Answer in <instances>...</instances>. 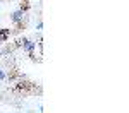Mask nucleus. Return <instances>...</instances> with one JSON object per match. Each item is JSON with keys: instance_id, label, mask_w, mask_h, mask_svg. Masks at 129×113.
<instances>
[{"instance_id": "3", "label": "nucleus", "mask_w": 129, "mask_h": 113, "mask_svg": "<svg viewBox=\"0 0 129 113\" xmlns=\"http://www.w3.org/2000/svg\"><path fill=\"white\" fill-rule=\"evenodd\" d=\"M10 33H12V31H10L9 28H4V29H0V43H5V41L9 40Z\"/></svg>"}, {"instance_id": "4", "label": "nucleus", "mask_w": 129, "mask_h": 113, "mask_svg": "<svg viewBox=\"0 0 129 113\" xmlns=\"http://www.w3.org/2000/svg\"><path fill=\"white\" fill-rule=\"evenodd\" d=\"M7 79V74L4 72V69H0V81H5Z\"/></svg>"}, {"instance_id": "5", "label": "nucleus", "mask_w": 129, "mask_h": 113, "mask_svg": "<svg viewBox=\"0 0 129 113\" xmlns=\"http://www.w3.org/2000/svg\"><path fill=\"white\" fill-rule=\"evenodd\" d=\"M41 29H43V22H41V21H38V22H36V31L40 33Z\"/></svg>"}, {"instance_id": "2", "label": "nucleus", "mask_w": 129, "mask_h": 113, "mask_svg": "<svg viewBox=\"0 0 129 113\" xmlns=\"http://www.w3.org/2000/svg\"><path fill=\"white\" fill-rule=\"evenodd\" d=\"M10 21L16 24V26H22L24 24V21H26V9H17L14 10L12 14H10Z\"/></svg>"}, {"instance_id": "1", "label": "nucleus", "mask_w": 129, "mask_h": 113, "mask_svg": "<svg viewBox=\"0 0 129 113\" xmlns=\"http://www.w3.org/2000/svg\"><path fill=\"white\" fill-rule=\"evenodd\" d=\"M19 45L22 46V50L26 51V53L29 55L31 58H35V50H36V41L28 40V38H22V40L19 41Z\"/></svg>"}]
</instances>
